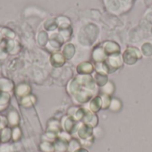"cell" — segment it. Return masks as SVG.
Returning <instances> with one entry per match:
<instances>
[{"instance_id":"obj_1","label":"cell","mask_w":152,"mask_h":152,"mask_svg":"<svg viewBox=\"0 0 152 152\" xmlns=\"http://www.w3.org/2000/svg\"><path fill=\"white\" fill-rule=\"evenodd\" d=\"M142 53L140 49H138L135 46H130L127 47L125 52L122 53L124 63L127 65H134L138 61H140L142 58Z\"/></svg>"},{"instance_id":"obj_2","label":"cell","mask_w":152,"mask_h":152,"mask_svg":"<svg viewBox=\"0 0 152 152\" xmlns=\"http://www.w3.org/2000/svg\"><path fill=\"white\" fill-rule=\"evenodd\" d=\"M104 62L108 68L109 74L116 72L124 65V61H123V57L121 53L109 55Z\"/></svg>"},{"instance_id":"obj_3","label":"cell","mask_w":152,"mask_h":152,"mask_svg":"<svg viewBox=\"0 0 152 152\" xmlns=\"http://www.w3.org/2000/svg\"><path fill=\"white\" fill-rule=\"evenodd\" d=\"M102 46L108 56L116 53H121L120 45L114 41H105L102 44Z\"/></svg>"},{"instance_id":"obj_4","label":"cell","mask_w":152,"mask_h":152,"mask_svg":"<svg viewBox=\"0 0 152 152\" xmlns=\"http://www.w3.org/2000/svg\"><path fill=\"white\" fill-rule=\"evenodd\" d=\"M107 57H108V55L104 52V50H103V48L102 46V44L96 45L94 48L93 53H92V58H93L94 63H96V62H103V61H105Z\"/></svg>"},{"instance_id":"obj_5","label":"cell","mask_w":152,"mask_h":152,"mask_svg":"<svg viewBox=\"0 0 152 152\" xmlns=\"http://www.w3.org/2000/svg\"><path fill=\"white\" fill-rule=\"evenodd\" d=\"M77 71H78V73H80L82 75H91L95 71L94 65L89 61L82 62L78 65Z\"/></svg>"},{"instance_id":"obj_6","label":"cell","mask_w":152,"mask_h":152,"mask_svg":"<svg viewBox=\"0 0 152 152\" xmlns=\"http://www.w3.org/2000/svg\"><path fill=\"white\" fill-rule=\"evenodd\" d=\"M88 110L94 113H97L102 110V99L100 94L95 95L92 98V100L89 102V107Z\"/></svg>"},{"instance_id":"obj_7","label":"cell","mask_w":152,"mask_h":152,"mask_svg":"<svg viewBox=\"0 0 152 152\" xmlns=\"http://www.w3.org/2000/svg\"><path fill=\"white\" fill-rule=\"evenodd\" d=\"M94 79L95 81V84L98 87H102L104 86L109 79H108V75H105V74H101V73H98V72H95L94 76Z\"/></svg>"},{"instance_id":"obj_8","label":"cell","mask_w":152,"mask_h":152,"mask_svg":"<svg viewBox=\"0 0 152 152\" xmlns=\"http://www.w3.org/2000/svg\"><path fill=\"white\" fill-rule=\"evenodd\" d=\"M115 90H116L115 84L112 81H108V83L102 87V94L111 96L115 93Z\"/></svg>"},{"instance_id":"obj_9","label":"cell","mask_w":152,"mask_h":152,"mask_svg":"<svg viewBox=\"0 0 152 152\" xmlns=\"http://www.w3.org/2000/svg\"><path fill=\"white\" fill-rule=\"evenodd\" d=\"M122 106H123V103L118 98H111V102H110L109 109L112 112H118L119 110H121Z\"/></svg>"},{"instance_id":"obj_10","label":"cell","mask_w":152,"mask_h":152,"mask_svg":"<svg viewBox=\"0 0 152 152\" xmlns=\"http://www.w3.org/2000/svg\"><path fill=\"white\" fill-rule=\"evenodd\" d=\"M100 96L102 99V110H108L111 102V97L104 94H100Z\"/></svg>"},{"instance_id":"obj_11","label":"cell","mask_w":152,"mask_h":152,"mask_svg":"<svg viewBox=\"0 0 152 152\" xmlns=\"http://www.w3.org/2000/svg\"><path fill=\"white\" fill-rule=\"evenodd\" d=\"M141 52L142 55L146 57H150L152 55V44L150 42H146L142 45Z\"/></svg>"},{"instance_id":"obj_12","label":"cell","mask_w":152,"mask_h":152,"mask_svg":"<svg viewBox=\"0 0 152 152\" xmlns=\"http://www.w3.org/2000/svg\"><path fill=\"white\" fill-rule=\"evenodd\" d=\"M94 69H95V72H98V73H101V74H105V75L109 74L108 68H107L104 61L103 62H96V63H94Z\"/></svg>"}]
</instances>
